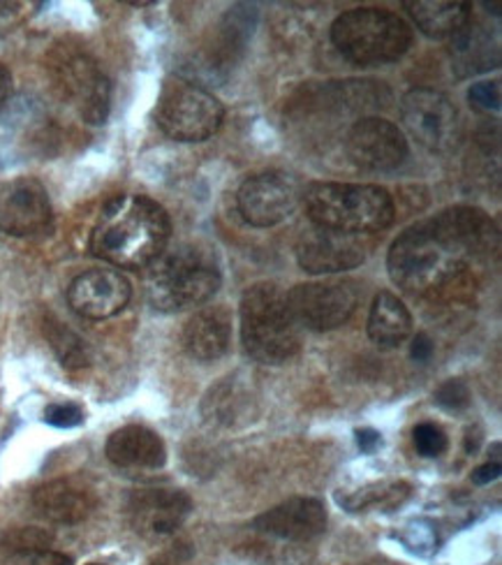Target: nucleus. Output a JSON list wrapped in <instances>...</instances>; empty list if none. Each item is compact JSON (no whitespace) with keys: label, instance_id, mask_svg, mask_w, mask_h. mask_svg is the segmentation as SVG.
Instances as JSON below:
<instances>
[{"label":"nucleus","instance_id":"e433bc0d","mask_svg":"<svg viewBox=\"0 0 502 565\" xmlns=\"http://www.w3.org/2000/svg\"><path fill=\"white\" fill-rule=\"evenodd\" d=\"M484 8L491 12V14H495V17H500V6H495V3H484Z\"/></svg>","mask_w":502,"mask_h":565},{"label":"nucleus","instance_id":"aec40b11","mask_svg":"<svg viewBox=\"0 0 502 565\" xmlns=\"http://www.w3.org/2000/svg\"><path fill=\"white\" fill-rule=\"evenodd\" d=\"M105 452L114 466L126 470H156L167 461L162 438L141 424H128V427L114 431Z\"/></svg>","mask_w":502,"mask_h":565},{"label":"nucleus","instance_id":"4be33fe9","mask_svg":"<svg viewBox=\"0 0 502 565\" xmlns=\"http://www.w3.org/2000/svg\"><path fill=\"white\" fill-rule=\"evenodd\" d=\"M413 14L417 29L434 38L445 40L453 38L470 23L472 6L470 3H442V0H405L403 3Z\"/></svg>","mask_w":502,"mask_h":565},{"label":"nucleus","instance_id":"7c9ffc66","mask_svg":"<svg viewBox=\"0 0 502 565\" xmlns=\"http://www.w3.org/2000/svg\"><path fill=\"white\" fill-rule=\"evenodd\" d=\"M3 565H72V561L54 550H26L12 552Z\"/></svg>","mask_w":502,"mask_h":565},{"label":"nucleus","instance_id":"20e7f679","mask_svg":"<svg viewBox=\"0 0 502 565\" xmlns=\"http://www.w3.org/2000/svg\"><path fill=\"white\" fill-rule=\"evenodd\" d=\"M221 269L211 253L193 246L162 250L149 265V301L162 313L206 303L221 288Z\"/></svg>","mask_w":502,"mask_h":565},{"label":"nucleus","instance_id":"a211bd4d","mask_svg":"<svg viewBox=\"0 0 502 565\" xmlns=\"http://www.w3.org/2000/svg\"><path fill=\"white\" fill-rule=\"evenodd\" d=\"M255 529L280 540L306 543V540H313L324 533L327 510L318 499L297 497L259 514L255 520Z\"/></svg>","mask_w":502,"mask_h":565},{"label":"nucleus","instance_id":"6ab92c4d","mask_svg":"<svg viewBox=\"0 0 502 565\" xmlns=\"http://www.w3.org/2000/svg\"><path fill=\"white\" fill-rule=\"evenodd\" d=\"M33 505L44 520L72 526L88 520L98 501H95V493L77 480H52L35 489Z\"/></svg>","mask_w":502,"mask_h":565},{"label":"nucleus","instance_id":"a878e982","mask_svg":"<svg viewBox=\"0 0 502 565\" xmlns=\"http://www.w3.org/2000/svg\"><path fill=\"white\" fill-rule=\"evenodd\" d=\"M246 394H242L234 383L225 381L218 387H211L209 394L204 396V415L211 422H218V424H232L238 415H242L244 406H246Z\"/></svg>","mask_w":502,"mask_h":565},{"label":"nucleus","instance_id":"f8f14e48","mask_svg":"<svg viewBox=\"0 0 502 565\" xmlns=\"http://www.w3.org/2000/svg\"><path fill=\"white\" fill-rule=\"evenodd\" d=\"M373 246V234L313 227L301 237L297 260L310 274H339L366 263Z\"/></svg>","mask_w":502,"mask_h":565},{"label":"nucleus","instance_id":"9d476101","mask_svg":"<svg viewBox=\"0 0 502 565\" xmlns=\"http://www.w3.org/2000/svg\"><path fill=\"white\" fill-rule=\"evenodd\" d=\"M405 128L430 153H451L461 145L463 126L457 107L436 88H413L400 100Z\"/></svg>","mask_w":502,"mask_h":565},{"label":"nucleus","instance_id":"423d86ee","mask_svg":"<svg viewBox=\"0 0 502 565\" xmlns=\"http://www.w3.org/2000/svg\"><path fill=\"white\" fill-rule=\"evenodd\" d=\"M331 42L350 63H392L410 50L413 26L396 12L359 8L343 12L333 21Z\"/></svg>","mask_w":502,"mask_h":565},{"label":"nucleus","instance_id":"4c0bfd02","mask_svg":"<svg viewBox=\"0 0 502 565\" xmlns=\"http://www.w3.org/2000/svg\"><path fill=\"white\" fill-rule=\"evenodd\" d=\"M90 565H100V563H90Z\"/></svg>","mask_w":502,"mask_h":565},{"label":"nucleus","instance_id":"473e14b6","mask_svg":"<svg viewBox=\"0 0 502 565\" xmlns=\"http://www.w3.org/2000/svg\"><path fill=\"white\" fill-rule=\"evenodd\" d=\"M356 445H359V450L371 455L382 445V436L375 429H359L356 431Z\"/></svg>","mask_w":502,"mask_h":565},{"label":"nucleus","instance_id":"9b49d317","mask_svg":"<svg viewBox=\"0 0 502 565\" xmlns=\"http://www.w3.org/2000/svg\"><path fill=\"white\" fill-rule=\"evenodd\" d=\"M285 299L299 324L313 332H329L352 318L359 306V290L350 280L301 282Z\"/></svg>","mask_w":502,"mask_h":565},{"label":"nucleus","instance_id":"4468645a","mask_svg":"<svg viewBox=\"0 0 502 565\" xmlns=\"http://www.w3.org/2000/svg\"><path fill=\"white\" fill-rule=\"evenodd\" d=\"M345 151L356 168L369 172H392L408 158V139L392 121L380 119V116H366L348 130Z\"/></svg>","mask_w":502,"mask_h":565},{"label":"nucleus","instance_id":"412c9836","mask_svg":"<svg viewBox=\"0 0 502 565\" xmlns=\"http://www.w3.org/2000/svg\"><path fill=\"white\" fill-rule=\"evenodd\" d=\"M232 343V316L223 306H206L188 320L183 345L200 362L221 360Z\"/></svg>","mask_w":502,"mask_h":565},{"label":"nucleus","instance_id":"c85d7f7f","mask_svg":"<svg viewBox=\"0 0 502 565\" xmlns=\"http://www.w3.org/2000/svg\"><path fill=\"white\" fill-rule=\"evenodd\" d=\"M50 545H52V535L40 529H21L10 533L6 540V550L10 554L26 552V550H50Z\"/></svg>","mask_w":502,"mask_h":565},{"label":"nucleus","instance_id":"f3484780","mask_svg":"<svg viewBox=\"0 0 502 565\" xmlns=\"http://www.w3.org/2000/svg\"><path fill=\"white\" fill-rule=\"evenodd\" d=\"M193 501L181 489H139L130 497L128 516L143 537H164L183 526Z\"/></svg>","mask_w":502,"mask_h":565},{"label":"nucleus","instance_id":"f03ea898","mask_svg":"<svg viewBox=\"0 0 502 565\" xmlns=\"http://www.w3.org/2000/svg\"><path fill=\"white\" fill-rule=\"evenodd\" d=\"M167 211L143 195H118L105 204L90 232L95 257L124 269L149 267L170 242Z\"/></svg>","mask_w":502,"mask_h":565},{"label":"nucleus","instance_id":"0eeeda50","mask_svg":"<svg viewBox=\"0 0 502 565\" xmlns=\"http://www.w3.org/2000/svg\"><path fill=\"white\" fill-rule=\"evenodd\" d=\"M158 128L177 141H204L218 132L225 119L223 103L195 82L170 77L156 103Z\"/></svg>","mask_w":502,"mask_h":565},{"label":"nucleus","instance_id":"ddd939ff","mask_svg":"<svg viewBox=\"0 0 502 565\" xmlns=\"http://www.w3.org/2000/svg\"><path fill=\"white\" fill-rule=\"evenodd\" d=\"M299 185L285 172H259L238 188L236 204L248 225L274 227L292 216L299 204Z\"/></svg>","mask_w":502,"mask_h":565},{"label":"nucleus","instance_id":"7ed1b4c3","mask_svg":"<svg viewBox=\"0 0 502 565\" xmlns=\"http://www.w3.org/2000/svg\"><path fill=\"white\" fill-rule=\"evenodd\" d=\"M306 214L316 227L375 234L394 223L396 206L380 185L362 183H313L303 193Z\"/></svg>","mask_w":502,"mask_h":565},{"label":"nucleus","instance_id":"72a5a7b5","mask_svg":"<svg viewBox=\"0 0 502 565\" xmlns=\"http://www.w3.org/2000/svg\"><path fill=\"white\" fill-rule=\"evenodd\" d=\"M410 355L415 362H428L430 355H434V343L426 334H417L413 339V348H410Z\"/></svg>","mask_w":502,"mask_h":565},{"label":"nucleus","instance_id":"f704fd0d","mask_svg":"<svg viewBox=\"0 0 502 565\" xmlns=\"http://www.w3.org/2000/svg\"><path fill=\"white\" fill-rule=\"evenodd\" d=\"M498 478H500V463L498 461H489V463L477 468L474 473H472V482L474 484H489V482H493Z\"/></svg>","mask_w":502,"mask_h":565},{"label":"nucleus","instance_id":"1a4fd4ad","mask_svg":"<svg viewBox=\"0 0 502 565\" xmlns=\"http://www.w3.org/2000/svg\"><path fill=\"white\" fill-rule=\"evenodd\" d=\"M56 145V126L38 100L19 96L0 109V162L52 156Z\"/></svg>","mask_w":502,"mask_h":565},{"label":"nucleus","instance_id":"cd10ccee","mask_svg":"<svg viewBox=\"0 0 502 565\" xmlns=\"http://www.w3.org/2000/svg\"><path fill=\"white\" fill-rule=\"evenodd\" d=\"M470 387L466 381L461 379H451L445 381L438 390H436V404L442 406L445 411H463L470 406Z\"/></svg>","mask_w":502,"mask_h":565},{"label":"nucleus","instance_id":"f257e3e1","mask_svg":"<svg viewBox=\"0 0 502 565\" xmlns=\"http://www.w3.org/2000/svg\"><path fill=\"white\" fill-rule=\"evenodd\" d=\"M498 227L477 206H453L415 223L392 244V280L415 297H442L468 278L474 263L498 250Z\"/></svg>","mask_w":502,"mask_h":565},{"label":"nucleus","instance_id":"c756f323","mask_svg":"<svg viewBox=\"0 0 502 565\" xmlns=\"http://www.w3.org/2000/svg\"><path fill=\"white\" fill-rule=\"evenodd\" d=\"M468 100L474 111L491 114L500 109V82H480L468 90Z\"/></svg>","mask_w":502,"mask_h":565},{"label":"nucleus","instance_id":"39448f33","mask_svg":"<svg viewBox=\"0 0 502 565\" xmlns=\"http://www.w3.org/2000/svg\"><path fill=\"white\" fill-rule=\"evenodd\" d=\"M242 339L248 355L261 364H282L299 352V322L271 282H257L244 292Z\"/></svg>","mask_w":502,"mask_h":565},{"label":"nucleus","instance_id":"b1692460","mask_svg":"<svg viewBox=\"0 0 502 565\" xmlns=\"http://www.w3.org/2000/svg\"><path fill=\"white\" fill-rule=\"evenodd\" d=\"M449 52L453 56V67L459 70V75H477L484 70L498 67L500 52L498 44L493 42L491 33L484 31V26H468L451 38Z\"/></svg>","mask_w":502,"mask_h":565},{"label":"nucleus","instance_id":"2eb2a0df","mask_svg":"<svg viewBox=\"0 0 502 565\" xmlns=\"http://www.w3.org/2000/svg\"><path fill=\"white\" fill-rule=\"evenodd\" d=\"M52 223L46 188L33 177H19L0 185V230L12 237H31Z\"/></svg>","mask_w":502,"mask_h":565},{"label":"nucleus","instance_id":"bb28decb","mask_svg":"<svg viewBox=\"0 0 502 565\" xmlns=\"http://www.w3.org/2000/svg\"><path fill=\"white\" fill-rule=\"evenodd\" d=\"M413 440H415V447L421 457H440L449 445L445 431L434 422H424V424H419V427H415Z\"/></svg>","mask_w":502,"mask_h":565},{"label":"nucleus","instance_id":"dca6fc26","mask_svg":"<svg viewBox=\"0 0 502 565\" xmlns=\"http://www.w3.org/2000/svg\"><path fill=\"white\" fill-rule=\"evenodd\" d=\"M130 280L116 269H88L67 288L72 311L88 320H107L121 313L130 301Z\"/></svg>","mask_w":502,"mask_h":565},{"label":"nucleus","instance_id":"c9c22d12","mask_svg":"<svg viewBox=\"0 0 502 565\" xmlns=\"http://www.w3.org/2000/svg\"><path fill=\"white\" fill-rule=\"evenodd\" d=\"M10 90H12V75L10 70L0 63V109L10 103Z\"/></svg>","mask_w":502,"mask_h":565},{"label":"nucleus","instance_id":"5701e85b","mask_svg":"<svg viewBox=\"0 0 502 565\" xmlns=\"http://www.w3.org/2000/svg\"><path fill=\"white\" fill-rule=\"evenodd\" d=\"M413 332V316L405 303L392 295L380 292L369 313V337L380 348H396Z\"/></svg>","mask_w":502,"mask_h":565},{"label":"nucleus","instance_id":"6e6552de","mask_svg":"<svg viewBox=\"0 0 502 565\" xmlns=\"http://www.w3.org/2000/svg\"><path fill=\"white\" fill-rule=\"evenodd\" d=\"M50 73L61 96L79 111L90 126H103L111 111V82L98 61L86 52L56 50L50 61Z\"/></svg>","mask_w":502,"mask_h":565},{"label":"nucleus","instance_id":"2f4dec72","mask_svg":"<svg viewBox=\"0 0 502 565\" xmlns=\"http://www.w3.org/2000/svg\"><path fill=\"white\" fill-rule=\"evenodd\" d=\"M44 419L58 429H72L84 422V411L77 404H52L44 411Z\"/></svg>","mask_w":502,"mask_h":565},{"label":"nucleus","instance_id":"393cba45","mask_svg":"<svg viewBox=\"0 0 502 565\" xmlns=\"http://www.w3.org/2000/svg\"><path fill=\"white\" fill-rule=\"evenodd\" d=\"M44 337L52 343L54 352L65 369L77 371V369H86L90 364L86 343L61 320L46 316L44 318Z\"/></svg>","mask_w":502,"mask_h":565}]
</instances>
